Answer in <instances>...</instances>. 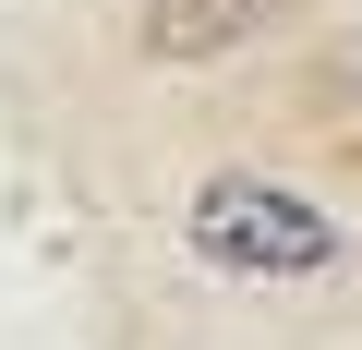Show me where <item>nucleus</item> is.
<instances>
[{"label": "nucleus", "instance_id": "f257e3e1", "mask_svg": "<svg viewBox=\"0 0 362 350\" xmlns=\"http://www.w3.org/2000/svg\"><path fill=\"white\" fill-rule=\"evenodd\" d=\"M181 242L230 278H326L338 266V218L302 182H266V169H206L194 206H181Z\"/></svg>", "mask_w": 362, "mask_h": 350}, {"label": "nucleus", "instance_id": "f03ea898", "mask_svg": "<svg viewBox=\"0 0 362 350\" xmlns=\"http://www.w3.org/2000/svg\"><path fill=\"white\" fill-rule=\"evenodd\" d=\"M266 13H278V0H145V49H157V61H218V49H242Z\"/></svg>", "mask_w": 362, "mask_h": 350}]
</instances>
